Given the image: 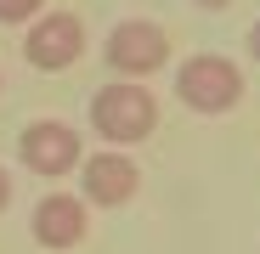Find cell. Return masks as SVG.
Returning a JSON list of instances; mask_svg holds the SVG:
<instances>
[{
	"instance_id": "7a4b0ae2",
	"label": "cell",
	"mask_w": 260,
	"mask_h": 254,
	"mask_svg": "<svg viewBox=\"0 0 260 254\" xmlns=\"http://www.w3.org/2000/svg\"><path fill=\"white\" fill-rule=\"evenodd\" d=\"M243 68L232 62V57H221V51H198V57H187L181 68H176V102L187 107V113H204V119H221V113H232L238 102H243Z\"/></svg>"
},
{
	"instance_id": "5b68a950",
	"label": "cell",
	"mask_w": 260,
	"mask_h": 254,
	"mask_svg": "<svg viewBox=\"0 0 260 254\" xmlns=\"http://www.w3.org/2000/svg\"><path fill=\"white\" fill-rule=\"evenodd\" d=\"M102 62L119 74V79H153L164 62H170V34L147 17H124L108 28L102 40Z\"/></svg>"
},
{
	"instance_id": "3957f363",
	"label": "cell",
	"mask_w": 260,
	"mask_h": 254,
	"mask_svg": "<svg viewBox=\"0 0 260 254\" xmlns=\"http://www.w3.org/2000/svg\"><path fill=\"white\" fill-rule=\"evenodd\" d=\"M85 23H79V12H57V6H46L28 28H23V62L28 68H40V74H68L79 57H85Z\"/></svg>"
},
{
	"instance_id": "52a82bcc",
	"label": "cell",
	"mask_w": 260,
	"mask_h": 254,
	"mask_svg": "<svg viewBox=\"0 0 260 254\" xmlns=\"http://www.w3.org/2000/svg\"><path fill=\"white\" fill-rule=\"evenodd\" d=\"M28 232H34V243L46 254H68L91 232V203L79 192H46L34 203V215H28Z\"/></svg>"
},
{
	"instance_id": "9c48e42d",
	"label": "cell",
	"mask_w": 260,
	"mask_h": 254,
	"mask_svg": "<svg viewBox=\"0 0 260 254\" xmlns=\"http://www.w3.org/2000/svg\"><path fill=\"white\" fill-rule=\"evenodd\" d=\"M12 192H17V187H12V169L0 164V215H6V209H12Z\"/></svg>"
},
{
	"instance_id": "ba28073f",
	"label": "cell",
	"mask_w": 260,
	"mask_h": 254,
	"mask_svg": "<svg viewBox=\"0 0 260 254\" xmlns=\"http://www.w3.org/2000/svg\"><path fill=\"white\" fill-rule=\"evenodd\" d=\"M40 12H46V0H0V23L6 28H28Z\"/></svg>"
},
{
	"instance_id": "8992f818",
	"label": "cell",
	"mask_w": 260,
	"mask_h": 254,
	"mask_svg": "<svg viewBox=\"0 0 260 254\" xmlns=\"http://www.w3.org/2000/svg\"><path fill=\"white\" fill-rule=\"evenodd\" d=\"M79 198L91 209H124L130 198L142 192V164L130 158L124 147H102L91 158H79Z\"/></svg>"
},
{
	"instance_id": "30bf717a",
	"label": "cell",
	"mask_w": 260,
	"mask_h": 254,
	"mask_svg": "<svg viewBox=\"0 0 260 254\" xmlns=\"http://www.w3.org/2000/svg\"><path fill=\"white\" fill-rule=\"evenodd\" d=\"M243 46H249V62H260V17L249 23V34H243Z\"/></svg>"
},
{
	"instance_id": "6da1fadb",
	"label": "cell",
	"mask_w": 260,
	"mask_h": 254,
	"mask_svg": "<svg viewBox=\"0 0 260 254\" xmlns=\"http://www.w3.org/2000/svg\"><path fill=\"white\" fill-rule=\"evenodd\" d=\"M85 119H91L96 141L108 147H136L158 130V96L147 91V79H108L102 91L91 96V107H85Z\"/></svg>"
},
{
	"instance_id": "8fae6325",
	"label": "cell",
	"mask_w": 260,
	"mask_h": 254,
	"mask_svg": "<svg viewBox=\"0 0 260 254\" xmlns=\"http://www.w3.org/2000/svg\"><path fill=\"white\" fill-rule=\"evenodd\" d=\"M192 6H204V12H226L232 0H192Z\"/></svg>"
},
{
	"instance_id": "277c9868",
	"label": "cell",
	"mask_w": 260,
	"mask_h": 254,
	"mask_svg": "<svg viewBox=\"0 0 260 254\" xmlns=\"http://www.w3.org/2000/svg\"><path fill=\"white\" fill-rule=\"evenodd\" d=\"M17 158H23L28 175L62 181V175H74L79 158H85V136L74 130V124H62V119H28L23 136H17Z\"/></svg>"
}]
</instances>
